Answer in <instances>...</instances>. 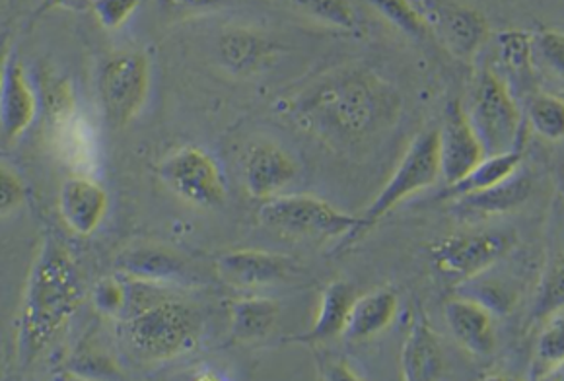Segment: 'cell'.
<instances>
[{
  "label": "cell",
  "instance_id": "cell-1",
  "mask_svg": "<svg viewBox=\"0 0 564 381\" xmlns=\"http://www.w3.org/2000/svg\"><path fill=\"white\" fill-rule=\"evenodd\" d=\"M84 300L75 258L61 241L45 238L30 266L17 317L20 357L32 362L57 339Z\"/></svg>",
  "mask_w": 564,
  "mask_h": 381
},
{
  "label": "cell",
  "instance_id": "cell-2",
  "mask_svg": "<svg viewBox=\"0 0 564 381\" xmlns=\"http://www.w3.org/2000/svg\"><path fill=\"white\" fill-rule=\"evenodd\" d=\"M199 335L197 312L174 300L141 306L119 319V337L142 360L183 357L197 347Z\"/></svg>",
  "mask_w": 564,
  "mask_h": 381
},
{
  "label": "cell",
  "instance_id": "cell-3",
  "mask_svg": "<svg viewBox=\"0 0 564 381\" xmlns=\"http://www.w3.org/2000/svg\"><path fill=\"white\" fill-rule=\"evenodd\" d=\"M259 222L274 232L299 240H332L358 232V216L340 213L312 195H276L263 200Z\"/></svg>",
  "mask_w": 564,
  "mask_h": 381
},
{
  "label": "cell",
  "instance_id": "cell-4",
  "mask_svg": "<svg viewBox=\"0 0 564 381\" xmlns=\"http://www.w3.org/2000/svg\"><path fill=\"white\" fill-rule=\"evenodd\" d=\"M467 119L481 142L485 156L522 149V113L516 104L514 94L495 73H482Z\"/></svg>",
  "mask_w": 564,
  "mask_h": 381
},
{
  "label": "cell",
  "instance_id": "cell-5",
  "mask_svg": "<svg viewBox=\"0 0 564 381\" xmlns=\"http://www.w3.org/2000/svg\"><path fill=\"white\" fill-rule=\"evenodd\" d=\"M441 179V162H438V131L431 129L419 134L415 141L401 157L399 166L383 185L380 195L366 208L362 216H358V230L365 232L370 226L378 225L383 216L398 207L399 203L409 199L419 190L431 187Z\"/></svg>",
  "mask_w": 564,
  "mask_h": 381
},
{
  "label": "cell",
  "instance_id": "cell-6",
  "mask_svg": "<svg viewBox=\"0 0 564 381\" xmlns=\"http://www.w3.org/2000/svg\"><path fill=\"white\" fill-rule=\"evenodd\" d=\"M160 179L175 197L197 208H220L226 183L220 167L205 150L183 146L170 152L159 166Z\"/></svg>",
  "mask_w": 564,
  "mask_h": 381
},
{
  "label": "cell",
  "instance_id": "cell-7",
  "mask_svg": "<svg viewBox=\"0 0 564 381\" xmlns=\"http://www.w3.org/2000/svg\"><path fill=\"white\" fill-rule=\"evenodd\" d=\"M150 91V61L139 51H119L100 75L101 108L109 123L124 127L141 113Z\"/></svg>",
  "mask_w": 564,
  "mask_h": 381
},
{
  "label": "cell",
  "instance_id": "cell-8",
  "mask_svg": "<svg viewBox=\"0 0 564 381\" xmlns=\"http://www.w3.org/2000/svg\"><path fill=\"white\" fill-rule=\"evenodd\" d=\"M514 246L508 232H477L452 236L434 248V265L452 279H471L495 265Z\"/></svg>",
  "mask_w": 564,
  "mask_h": 381
},
{
  "label": "cell",
  "instance_id": "cell-9",
  "mask_svg": "<svg viewBox=\"0 0 564 381\" xmlns=\"http://www.w3.org/2000/svg\"><path fill=\"white\" fill-rule=\"evenodd\" d=\"M482 157L485 150L467 119L465 109L459 101H452L438 129V162L441 177L446 187L462 182Z\"/></svg>",
  "mask_w": 564,
  "mask_h": 381
},
{
  "label": "cell",
  "instance_id": "cell-10",
  "mask_svg": "<svg viewBox=\"0 0 564 381\" xmlns=\"http://www.w3.org/2000/svg\"><path fill=\"white\" fill-rule=\"evenodd\" d=\"M37 111L34 88L17 55L7 53L0 63V133L14 141L32 127Z\"/></svg>",
  "mask_w": 564,
  "mask_h": 381
},
{
  "label": "cell",
  "instance_id": "cell-11",
  "mask_svg": "<svg viewBox=\"0 0 564 381\" xmlns=\"http://www.w3.org/2000/svg\"><path fill=\"white\" fill-rule=\"evenodd\" d=\"M292 266L291 259L259 249L226 251L216 259V273L234 289H261L286 281Z\"/></svg>",
  "mask_w": 564,
  "mask_h": 381
},
{
  "label": "cell",
  "instance_id": "cell-12",
  "mask_svg": "<svg viewBox=\"0 0 564 381\" xmlns=\"http://www.w3.org/2000/svg\"><path fill=\"white\" fill-rule=\"evenodd\" d=\"M108 193L88 175H70L58 189V215L70 232L91 236L108 213Z\"/></svg>",
  "mask_w": 564,
  "mask_h": 381
},
{
  "label": "cell",
  "instance_id": "cell-13",
  "mask_svg": "<svg viewBox=\"0 0 564 381\" xmlns=\"http://www.w3.org/2000/svg\"><path fill=\"white\" fill-rule=\"evenodd\" d=\"M299 174L296 160L273 142H258L249 149L246 160V187L258 200H269L281 195L286 185Z\"/></svg>",
  "mask_w": 564,
  "mask_h": 381
},
{
  "label": "cell",
  "instance_id": "cell-14",
  "mask_svg": "<svg viewBox=\"0 0 564 381\" xmlns=\"http://www.w3.org/2000/svg\"><path fill=\"white\" fill-rule=\"evenodd\" d=\"M372 94L360 83L337 84L319 94L317 98V111L332 117L335 124L345 133H360L368 124L372 123L373 108Z\"/></svg>",
  "mask_w": 564,
  "mask_h": 381
},
{
  "label": "cell",
  "instance_id": "cell-15",
  "mask_svg": "<svg viewBox=\"0 0 564 381\" xmlns=\"http://www.w3.org/2000/svg\"><path fill=\"white\" fill-rule=\"evenodd\" d=\"M454 339L475 357H487L495 348V327L489 309L467 298H452L444 306Z\"/></svg>",
  "mask_w": 564,
  "mask_h": 381
},
{
  "label": "cell",
  "instance_id": "cell-16",
  "mask_svg": "<svg viewBox=\"0 0 564 381\" xmlns=\"http://www.w3.org/2000/svg\"><path fill=\"white\" fill-rule=\"evenodd\" d=\"M444 352L423 314H416L401 348V378L406 381L441 380Z\"/></svg>",
  "mask_w": 564,
  "mask_h": 381
},
{
  "label": "cell",
  "instance_id": "cell-17",
  "mask_svg": "<svg viewBox=\"0 0 564 381\" xmlns=\"http://www.w3.org/2000/svg\"><path fill=\"white\" fill-rule=\"evenodd\" d=\"M117 269L124 279L141 284L177 281L185 269L177 253L160 246L129 248L117 259Z\"/></svg>",
  "mask_w": 564,
  "mask_h": 381
},
{
  "label": "cell",
  "instance_id": "cell-18",
  "mask_svg": "<svg viewBox=\"0 0 564 381\" xmlns=\"http://www.w3.org/2000/svg\"><path fill=\"white\" fill-rule=\"evenodd\" d=\"M398 307V294L390 289H378L352 300L343 337L350 340H365L380 335L393 324Z\"/></svg>",
  "mask_w": 564,
  "mask_h": 381
},
{
  "label": "cell",
  "instance_id": "cell-19",
  "mask_svg": "<svg viewBox=\"0 0 564 381\" xmlns=\"http://www.w3.org/2000/svg\"><path fill=\"white\" fill-rule=\"evenodd\" d=\"M436 25L444 45L459 58L474 57L489 35L487 20L479 12L464 7L441 10L436 14Z\"/></svg>",
  "mask_w": 564,
  "mask_h": 381
},
{
  "label": "cell",
  "instance_id": "cell-20",
  "mask_svg": "<svg viewBox=\"0 0 564 381\" xmlns=\"http://www.w3.org/2000/svg\"><path fill=\"white\" fill-rule=\"evenodd\" d=\"M531 193V179L528 175L520 174V170L514 175H510L505 182L497 183L487 189L465 193L457 200V210H464L469 215L477 216H497L516 210L522 207Z\"/></svg>",
  "mask_w": 564,
  "mask_h": 381
},
{
  "label": "cell",
  "instance_id": "cell-21",
  "mask_svg": "<svg viewBox=\"0 0 564 381\" xmlns=\"http://www.w3.org/2000/svg\"><path fill=\"white\" fill-rule=\"evenodd\" d=\"M281 306L271 298L251 296L240 298L230 306L232 337L240 342L265 339L276 325Z\"/></svg>",
  "mask_w": 564,
  "mask_h": 381
},
{
  "label": "cell",
  "instance_id": "cell-22",
  "mask_svg": "<svg viewBox=\"0 0 564 381\" xmlns=\"http://www.w3.org/2000/svg\"><path fill=\"white\" fill-rule=\"evenodd\" d=\"M352 300H355L352 298V291H350L347 282H329L322 292V298H319L316 324L302 340L322 342V340L335 339V337L343 335Z\"/></svg>",
  "mask_w": 564,
  "mask_h": 381
},
{
  "label": "cell",
  "instance_id": "cell-23",
  "mask_svg": "<svg viewBox=\"0 0 564 381\" xmlns=\"http://www.w3.org/2000/svg\"><path fill=\"white\" fill-rule=\"evenodd\" d=\"M522 149L512 150L507 154H497V156H485L477 166L465 175L462 182L448 185V189L444 193V197L454 199L465 193H474V190L487 189L497 183L505 182L510 175H514L522 164Z\"/></svg>",
  "mask_w": 564,
  "mask_h": 381
},
{
  "label": "cell",
  "instance_id": "cell-24",
  "mask_svg": "<svg viewBox=\"0 0 564 381\" xmlns=\"http://www.w3.org/2000/svg\"><path fill=\"white\" fill-rule=\"evenodd\" d=\"M218 53L232 73H248L259 65L265 53V43L246 28H232L220 37Z\"/></svg>",
  "mask_w": 564,
  "mask_h": 381
},
{
  "label": "cell",
  "instance_id": "cell-25",
  "mask_svg": "<svg viewBox=\"0 0 564 381\" xmlns=\"http://www.w3.org/2000/svg\"><path fill=\"white\" fill-rule=\"evenodd\" d=\"M131 281L117 276H104L96 282L94 291H91V304L94 309L104 317L111 319H123L129 314H133V300H131Z\"/></svg>",
  "mask_w": 564,
  "mask_h": 381
},
{
  "label": "cell",
  "instance_id": "cell-26",
  "mask_svg": "<svg viewBox=\"0 0 564 381\" xmlns=\"http://www.w3.org/2000/svg\"><path fill=\"white\" fill-rule=\"evenodd\" d=\"M531 129L547 141H561L564 134V104L551 94H535L528 106Z\"/></svg>",
  "mask_w": 564,
  "mask_h": 381
},
{
  "label": "cell",
  "instance_id": "cell-27",
  "mask_svg": "<svg viewBox=\"0 0 564 381\" xmlns=\"http://www.w3.org/2000/svg\"><path fill=\"white\" fill-rule=\"evenodd\" d=\"M289 2L304 17L332 25L335 30L357 28V12L352 9L350 0H289Z\"/></svg>",
  "mask_w": 564,
  "mask_h": 381
},
{
  "label": "cell",
  "instance_id": "cell-28",
  "mask_svg": "<svg viewBox=\"0 0 564 381\" xmlns=\"http://www.w3.org/2000/svg\"><path fill=\"white\" fill-rule=\"evenodd\" d=\"M498 57L510 75L518 80L530 78L531 73V35L522 30H505L497 37Z\"/></svg>",
  "mask_w": 564,
  "mask_h": 381
},
{
  "label": "cell",
  "instance_id": "cell-29",
  "mask_svg": "<svg viewBox=\"0 0 564 381\" xmlns=\"http://www.w3.org/2000/svg\"><path fill=\"white\" fill-rule=\"evenodd\" d=\"M368 2L403 34L413 35L416 40H423L429 35V22L411 0H368Z\"/></svg>",
  "mask_w": 564,
  "mask_h": 381
},
{
  "label": "cell",
  "instance_id": "cell-30",
  "mask_svg": "<svg viewBox=\"0 0 564 381\" xmlns=\"http://www.w3.org/2000/svg\"><path fill=\"white\" fill-rule=\"evenodd\" d=\"M535 360L541 372H556L564 360L563 307L547 319L535 348Z\"/></svg>",
  "mask_w": 564,
  "mask_h": 381
},
{
  "label": "cell",
  "instance_id": "cell-31",
  "mask_svg": "<svg viewBox=\"0 0 564 381\" xmlns=\"http://www.w3.org/2000/svg\"><path fill=\"white\" fill-rule=\"evenodd\" d=\"M58 129V139L63 142V149L67 150V156L75 157L78 166L90 162L94 154V133L86 121L75 116L63 117Z\"/></svg>",
  "mask_w": 564,
  "mask_h": 381
},
{
  "label": "cell",
  "instance_id": "cell-32",
  "mask_svg": "<svg viewBox=\"0 0 564 381\" xmlns=\"http://www.w3.org/2000/svg\"><path fill=\"white\" fill-rule=\"evenodd\" d=\"M139 4L141 0H90L91 14L108 32L119 30L129 18L133 17Z\"/></svg>",
  "mask_w": 564,
  "mask_h": 381
},
{
  "label": "cell",
  "instance_id": "cell-33",
  "mask_svg": "<svg viewBox=\"0 0 564 381\" xmlns=\"http://www.w3.org/2000/svg\"><path fill=\"white\" fill-rule=\"evenodd\" d=\"M531 50L538 51L541 58L556 75L563 76L564 70V35L558 30H545L538 35H531Z\"/></svg>",
  "mask_w": 564,
  "mask_h": 381
},
{
  "label": "cell",
  "instance_id": "cell-34",
  "mask_svg": "<svg viewBox=\"0 0 564 381\" xmlns=\"http://www.w3.org/2000/svg\"><path fill=\"white\" fill-rule=\"evenodd\" d=\"M24 183L10 167L0 166V218H9L24 205Z\"/></svg>",
  "mask_w": 564,
  "mask_h": 381
},
{
  "label": "cell",
  "instance_id": "cell-35",
  "mask_svg": "<svg viewBox=\"0 0 564 381\" xmlns=\"http://www.w3.org/2000/svg\"><path fill=\"white\" fill-rule=\"evenodd\" d=\"M160 12L167 18H189L223 9L228 0H156Z\"/></svg>",
  "mask_w": 564,
  "mask_h": 381
},
{
  "label": "cell",
  "instance_id": "cell-36",
  "mask_svg": "<svg viewBox=\"0 0 564 381\" xmlns=\"http://www.w3.org/2000/svg\"><path fill=\"white\" fill-rule=\"evenodd\" d=\"M70 2L75 0H45L43 9H57V7H70Z\"/></svg>",
  "mask_w": 564,
  "mask_h": 381
},
{
  "label": "cell",
  "instance_id": "cell-37",
  "mask_svg": "<svg viewBox=\"0 0 564 381\" xmlns=\"http://www.w3.org/2000/svg\"><path fill=\"white\" fill-rule=\"evenodd\" d=\"M416 2H419V4H421V9H426V7H429V4H431V0H416ZM419 9V10H421ZM424 17V14H423Z\"/></svg>",
  "mask_w": 564,
  "mask_h": 381
}]
</instances>
